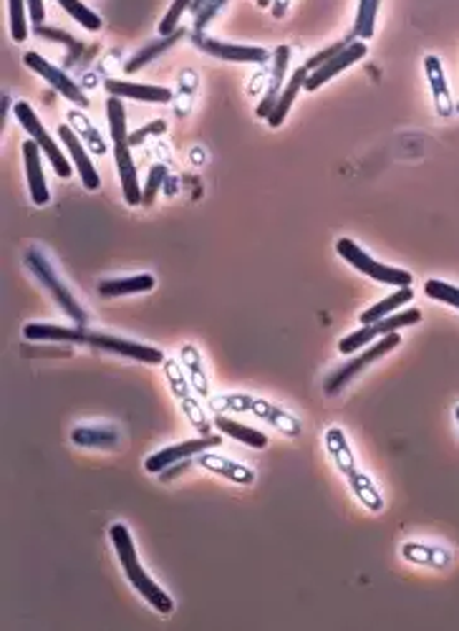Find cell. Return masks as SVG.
I'll list each match as a JSON object with an SVG mask.
<instances>
[{
	"label": "cell",
	"mask_w": 459,
	"mask_h": 631,
	"mask_svg": "<svg viewBox=\"0 0 459 631\" xmlns=\"http://www.w3.org/2000/svg\"><path fill=\"white\" fill-rule=\"evenodd\" d=\"M23 61H26V66L31 68V71H35L41 79H46V82L61 94V97H66L68 101H74L79 109H86L89 106V99H86V94L82 91V86L74 82V79H68L61 68H56L51 61H46L43 56H38L35 51H28L26 56H23Z\"/></svg>",
	"instance_id": "obj_11"
},
{
	"label": "cell",
	"mask_w": 459,
	"mask_h": 631,
	"mask_svg": "<svg viewBox=\"0 0 459 631\" xmlns=\"http://www.w3.org/2000/svg\"><path fill=\"white\" fill-rule=\"evenodd\" d=\"M217 445H222L220 434H202V437H197V440H187V442L169 445V448L154 452L152 457H147L144 467H147V472H152V475H159V472L167 470L169 465L182 463V460H187V457H195L199 452H207V449L217 448Z\"/></svg>",
	"instance_id": "obj_9"
},
{
	"label": "cell",
	"mask_w": 459,
	"mask_h": 631,
	"mask_svg": "<svg viewBox=\"0 0 459 631\" xmlns=\"http://www.w3.org/2000/svg\"><path fill=\"white\" fill-rule=\"evenodd\" d=\"M162 132H167V121H162V119L149 121L147 127H142V129H136V132L129 134V144L131 147H139V144H144L147 136H152V134H162Z\"/></svg>",
	"instance_id": "obj_41"
},
{
	"label": "cell",
	"mask_w": 459,
	"mask_h": 631,
	"mask_svg": "<svg viewBox=\"0 0 459 631\" xmlns=\"http://www.w3.org/2000/svg\"><path fill=\"white\" fill-rule=\"evenodd\" d=\"M195 43L202 51H207L210 56H217L220 61H230V64H265L268 61V51L258 49V46L222 43L214 38H205L202 34H195Z\"/></svg>",
	"instance_id": "obj_13"
},
{
	"label": "cell",
	"mask_w": 459,
	"mask_h": 631,
	"mask_svg": "<svg viewBox=\"0 0 459 631\" xmlns=\"http://www.w3.org/2000/svg\"><path fill=\"white\" fill-rule=\"evenodd\" d=\"M58 136H61V142H64L66 150H68V157H71V162H74V167H76V172H79V177H82L83 187L91 190V192H97L98 187H101V177H98L97 165L91 162V157H89L86 150H83L79 134L64 124V127L58 129Z\"/></svg>",
	"instance_id": "obj_14"
},
{
	"label": "cell",
	"mask_w": 459,
	"mask_h": 631,
	"mask_svg": "<svg viewBox=\"0 0 459 631\" xmlns=\"http://www.w3.org/2000/svg\"><path fill=\"white\" fill-rule=\"evenodd\" d=\"M68 121H74V124H76V127L82 129L83 136H86V139H89V142L94 144V150H97V152L106 150V147H104V142H101V136H98V132L94 129V127H91V121L83 117V114H79L76 109H74V112H68Z\"/></svg>",
	"instance_id": "obj_39"
},
{
	"label": "cell",
	"mask_w": 459,
	"mask_h": 631,
	"mask_svg": "<svg viewBox=\"0 0 459 631\" xmlns=\"http://www.w3.org/2000/svg\"><path fill=\"white\" fill-rule=\"evenodd\" d=\"M109 97H119V99L142 101V104H169L172 101V91L167 86H149V83L136 82H116L109 79L104 82Z\"/></svg>",
	"instance_id": "obj_15"
},
{
	"label": "cell",
	"mask_w": 459,
	"mask_h": 631,
	"mask_svg": "<svg viewBox=\"0 0 459 631\" xmlns=\"http://www.w3.org/2000/svg\"><path fill=\"white\" fill-rule=\"evenodd\" d=\"M213 425L220 430V432L228 434V437H232V440H237V442H243V445H247V448H255V449L268 448V437H265L261 430H255V427H250V425H243V422H237V419H232V417L217 415Z\"/></svg>",
	"instance_id": "obj_25"
},
{
	"label": "cell",
	"mask_w": 459,
	"mask_h": 631,
	"mask_svg": "<svg viewBox=\"0 0 459 631\" xmlns=\"http://www.w3.org/2000/svg\"><path fill=\"white\" fill-rule=\"evenodd\" d=\"M86 344L94 347V349L112 351V354H119V356L142 362V364H164V359H167L162 351L149 347V344H139V341L121 339V336H109V333H89Z\"/></svg>",
	"instance_id": "obj_10"
},
{
	"label": "cell",
	"mask_w": 459,
	"mask_h": 631,
	"mask_svg": "<svg viewBox=\"0 0 459 631\" xmlns=\"http://www.w3.org/2000/svg\"><path fill=\"white\" fill-rule=\"evenodd\" d=\"M182 35H184V31L180 28V31H175L172 35H162L159 41H152L147 49H142L139 53H136V56H134V58H131L129 64L124 66V71H127V74H134V71L144 68L149 64V61H154V58H157L159 53H164V51L169 49V46H175V43L180 41Z\"/></svg>",
	"instance_id": "obj_30"
},
{
	"label": "cell",
	"mask_w": 459,
	"mask_h": 631,
	"mask_svg": "<svg viewBox=\"0 0 459 631\" xmlns=\"http://www.w3.org/2000/svg\"><path fill=\"white\" fill-rule=\"evenodd\" d=\"M378 5H381V0H359L356 23H354V35H359V41H369L377 31Z\"/></svg>",
	"instance_id": "obj_31"
},
{
	"label": "cell",
	"mask_w": 459,
	"mask_h": 631,
	"mask_svg": "<svg viewBox=\"0 0 459 631\" xmlns=\"http://www.w3.org/2000/svg\"><path fill=\"white\" fill-rule=\"evenodd\" d=\"M157 285L154 276L142 273V276H129V278H106L98 283V293L104 299H119V296H131V293H147Z\"/></svg>",
	"instance_id": "obj_21"
},
{
	"label": "cell",
	"mask_w": 459,
	"mask_h": 631,
	"mask_svg": "<svg viewBox=\"0 0 459 631\" xmlns=\"http://www.w3.org/2000/svg\"><path fill=\"white\" fill-rule=\"evenodd\" d=\"M419 321H422V311H419V308H404V311H396V314L381 318V321H377L374 326H377L378 336H386V333L401 331V329L416 326Z\"/></svg>",
	"instance_id": "obj_32"
},
{
	"label": "cell",
	"mask_w": 459,
	"mask_h": 631,
	"mask_svg": "<svg viewBox=\"0 0 459 631\" xmlns=\"http://www.w3.org/2000/svg\"><path fill=\"white\" fill-rule=\"evenodd\" d=\"M424 71L426 79H429V89H432V99H434V109L440 117H452L455 114V101L449 94V86H447V76H444L442 61L437 56H426L424 58Z\"/></svg>",
	"instance_id": "obj_16"
},
{
	"label": "cell",
	"mask_w": 459,
	"mask_h": 631,
	"mask_svg": "<svg viewBox=\"0 0 459 631\" xmlns=\"http://www.w3.org/2000/svg\"><path fill=\"white\" fill-rule=\"evenodd\" d=\"M26 266H28V270L35 276V281L43 283V288L56 299V303L61 306V311H64L76 326H83V329H86V323H89L86 311L82 308V303L74 299V293L61 283V278L56 276V270H53L49 261H46L38 250L31 248L26 253Z\"/></svg>",
	"instance_id": "obj_4"
},
{
	"label": "cell",
	"mask_w": 459,
	"mask_h": 631,
	"mask_svg": "<svg viewBox=\"0 0 459 631\" xmlns=\"http://www.w3.org/2000/svg\"><path fill=\"white\" fill-rule=\"evenodd\" d=\"M167 183V167L164 165H154L149 169L147 184L142 190V205H152L157 199V192L162 190V184Z\"/></svg>",
	"instance_id": "obj_37"
},
{
	"label": "cell",
	"mask_w": 459,
	"mask_h": 631,
	"mask_svg": "<svg viewBox=\"0 0 459 631\" xmlns=\"http://www.w3.org/2000/svg\"><path fill=\"white\" fill-rule=\"evenodd\" d=\"M197 465L210 470V472L220 475V478H228L230 482H237V485H253L255 482V472L250 467L240 465V463H235L230 457H222L217 452H210V449L197 455Z\"/></svg>",
	"instance_id": "obj_18"
},
{
	"label": "cell",
	"mask_w": 459,
	"mask_h": 631,
	"mask_svg": "<svg viewBox=\"0 0 459 631\" xmlns=\"http://www.w3.org/2000/svg\"><path fill=\"white\" fill-rule=\"evenodd\" d=\"M13 112H16V119L20 121V127L31 134V139H35V144H38L41 150L46 152V157H49V162L53 165V169H56V175L64 177V180H68V177L74 175V167H71L74 162L66 160V154L58 150V144L53 142V136L46 132L43 121H41L38 114L33 112L31 104H28V101H16Z\"/></svg>",
	"instance_id": "obj_7"
},
{
	"label": "cell",
	"mask_w": 459,
	"mask_h": 631,
	"mask_svg": "<svg viewBox=\"0 0 459 631\" xmlns=\"http://www.w3.org/2000/svg\"><path fill=\"white\" fill-rule=\"evenodd\" d=\"M326 448L328 452H331V457H333V465H336V470H338L341 475L348 478V475H354V472L359 470V465H356V455H354V449L348 448L344 430H338V427H328Z\"/></svg>",
	"instance_id": "obj_22"
},
{
	"label": "cell",
	"mask_w": 459,
	"mask_h": 631,
	"mask_svg": "<svg viewBox=\"0 0 459 631\" xmlns=\"http://www.w3.org/2000/svg\"><path fill=\"white\" fill-rule=\"evenodd\" d=\"M41 147L35 144V139L23 142V162H26V177H28V190L31 199L35 205H46L49 202V187L43 177V162H41Z\"/></svg>",
	"instance_id": "obj_17"
},
{
	"label": "cell",
	"mask_w": 459,
	"mask_h": 631,
	"mask_svg": "<svg viewBox=\"0 0 459 631\" xmlns=\"http://www.w3.org/2000/svg\"><path fill=\"white\" fill-rule=\"evenodd\" d=\"M28 11H31L33 23H43L46 20V8H43V0H28Z\"/></svg>",
	"instance_id": "obj_44"
},
{
	"label": "cell",
	"mask_w": 459,
	"mask_h": 631,
	"mask_svg": "<svg viewBox=\"0 0 459 631\" xmlns=\"http://www.w3.org/2000/svg\"><path fill=\"white\" fill-rule=\"evenodd\" d=\"M164 377H167V382H169V389H172V394L177 397V401L182 404V412H184V417L192 422V427H197L202 434H210V419L205 417V412H202V407L197 404V392L192 389V384H190V379L184 377V369H182V364H177L175 359H164Z\"/></svg>",
	"instance_id": "obj_8"
},
{
	"label": "cell",
	"mask_w": 459,
	"mask_h": 631,
	"mask_svg": "<svg viewBox=\"0 0 459 631\" xmlns=\"http://www.w3.org/2000/svg\"><path fill=\"white\" fill-rule=\"evenodd\" d=\"M190 467H192V463H190V457H187V460H182V463H175V465H169L167 470H162L159 475H162L164 482H169L172 478H177V475H182L184 470H190Z\"/></svg>",
	"instance_id": "obj_43"
},
{
	"label": "cell",
	"mask_w": 459,
	"mask_h": 631,
	"mask_svg": "<svg viewBox=\"0 0 459 631\" xmlns=\"http://www.w3.org/2000/svg\"><path fill=\"white\" fill-rule=\"evenodd\" d=\"M288 61H291V49H288V46H278V51H276V66H273V79H270V89H268L265 99H262V104L258 106V117L268 119V117H270V112L276 109L280 91H283V82H285Z\"/></svg>",
	"instance_id": "obj_23"
},
{
	"label": "cell",
	"mask_w": 459,
	"mask_h": 631,
	"mask_svg": "<svg viewBox=\"0 0 459 631\" xmlns=\"http://www.w3.org/2000/svg\"><path fill=\"white\" fill-rule=\"evenodd\" d=\"M26 5H28V0H8V8H11V34H13L16 43H23L28 38Z\"/></svg>",
	"instance_id": "obj_36"
},
{
	"label": "cell",
	"mask_w": 459,
	"mask_h": 631,
	"mask_svg": "<svg viewBox=\"0 0 459 631\" xmlns=\"http://www.w3.org/2000/svg\"><path fill=\"white\" fill-rule=\"evenodd\" d=\"M306 79H308V68L300 66L298 71H293V76H291L288 86H283V91H280L278 97V104H276V109H273L270 117H268V124H270L273 129H278L280 124L285 121L288 112H291V106H293L295 97H298V91L306 89Z\"/></svg>",
	"instance_id": "obj_24"
},
{
	"label": "cell",
	"mask_w": 459,
	"mask_h": 631,
	"mask_svg": "<svg viewBox=\"0 0 459 631\" xmlns=\"http://www.w3.org/2000/svg\"><path fill=\"white\" fill-rule=\"evenodd\" d=\"M106 117H109V129H112V142H114L116 172L121 180V192L129 205H142V187L136 177V165L131 160L129 152V134H127V114H124V104L119 97H109L106 101Z\"/></svg>",
	"instance_id": "obj_2"
},
{
	"label": "cell",
	"mask_w": 459,
	"mask_h": 631,
	"mask_svg": "<svg viewBox=\"0 0 459 631\" xmlns=\"http://www.w3.org/2000/svg\"><path fill=\"white\" fill-rule=\"evenodd\" d=\"M455 417H457V425H459V404H457V409H455Z\"/></svg>",
	"instance_id": "obj_45"
},
{
	"label": "cell",
	"mask_w": 459,
	"mask_h": 631,
	"mask_svg": "<svg viewBox=\"0 0 459 631\" xmlns=\"http://www.w3.org/2000/svg\"><path fill=\"white\" fill-rule=\"evenodd\" d=\"M222 5H225V0H207V3H205V5L199 8V13H197V20H195V31H197V34H199V31H202V28L207 26V23H210V18H213L214 13H217V11L222 8Z\"/></svg>",
	"instance_id": "obj_42"
},
{
	"label": "cell",
	"mask_w": 459,
	"mask_h": 631,
	"mask_svg": "<svg viewBox=\"0 0 459 631\" xmlns=\"http://www.w3.org/2000/svg\"><path fill=\"white\" fill-rule=\"evenodd\" d=\"M190 5H192V0H175V3H172V8L167 11V16H164V20L159 23V34L172 35L175 31H180V28H177V23H180L182 13H184V11H187Z\"/></svg>",
	"instance_id": "obj_38"
},
{
	"label": "cell",
	"mask_w": 459,
	"mask_h": 631,
	"mask_svg": "<svg viewBox=\"0 0 459 631\" xmlns=\"http://www.w3.org/2000/svg\"><path fill=\"white\" fill-rule=\"evenodd\" d=\"M399 344H401V336H399V331L386 333V336H378V344H371V347H366L361 356H356V359H351L348 364H344L341 369H336V371H333V374L328 377L326 384H323L326 394H331V397H333V394L344 392L346 386L354 382V379L359 377L361 371L366 369V366H371L374 362H378L381 356H386V354L396 349Z\"/></svg>",
	"instance_id": "obj_6"
},
{
	"label": "cell",
	"mask_w": 459,
	"mask_h": 631,
	"mask_svg": "<svg viewBox=\"0 0 459 631\" xmlns=\"http://www.w3.org/2000/svg\"><path fill=\"white\" fill-rule=\"evenodd\" d=\"M180 362L182 369L187 371V379H190V384H192V389H195L197 394H199V397H210V379H207V371H205V366H202V356H199L197 347L184 344L180 351Z\"/></svg>",
	"instance_id": "obj_26"
},
{
	"label": "cell",
	"mask_w": 459,
	"mask_h": 631,
	"mask_svg": "<svg viewBox=\"0 0 459 631\" xmlns=\"http://www.w3.org/2000/svg\"><path fill=\"white\" fill-rule=\"evenodd\" d=\"M366 56V43L363 41H351L348 46H346L338 56H333L331 61H326L323 66H318L315 71H311L308 74V79H306V89L308 91H315L318 86H323L326 82H331L333 76H338L341 71H346V68H351L354 64H359L361 58Z\"/></svg>",
	"instance_id": "obj_12"
},
{
	"label": "cell",
	"mask_w": 459,
	"mask_h": 631,
	"mask_svg": "<svg viewBox=\"0 0 459 631\" xmlns=\"http://www.w3.org/2000/svg\"><path fill=\"white\" fill-rule=\"evenodd\" d=\"M348 485H351V490L359 498L361 505H366L371 513H381L384 510V498L378 493V485L366 472L356 470L354 475H348Z\"/></svg>",
	"instance_id": "obj_29"
},
{
	"label": "cell",
	"mask_w": 459,
	"mask_h": 631,
	"mask_svg": "<svg viewBox=\"0 0 459 631\" xmlns=\"http://www.w3.org/2000/svg\"><path fill=\"white\" fill-rule=\"evenodd\" d=\"M377 339H378L377 326H374V323H363L359 331L348 333V336H344V339L338 341V351H341V354H356L359 349L371 347Z\"/></svg>",
	"instance_id": "obj_34"
},
{
	"label": "cell",
	"mask_w": 459,
	"mask_h": 631,
	"mask_svg": "<svg viewBox=\"0 0 459 631\" xmlns=\"http://www.w3.org/2000/svg\"><path fill=\"white\" fill-rule=\"evenodd\" d=\"M424 293L432 300L447 303V306H452V308H457V311H459V288H457V285H452V283H447V281H437V278H432V281L424 283Z\"/></svg>",
	"instance_id": "obj_35"
},
{
	"label": "cell",
	"mask_w": 459,
	"mask_h": 631,
	"mask_svg": "<svg viewBox=\"0 0 459 631\" xmlns=\"http://www.w3.org/2000/svg\"><path fill=\"white\" fill-rule=\"evenodd\" d=\"M56 3H58V5H61L66 13L74 18L76 23H82L86 31H101L104 20H101L91 8H86L82 0H56Z\"/></svg>",
	"instance_id": "obj_33"
},
{
	"label": "cell",
	"mask_w": 459,
	"mask_h": 631,
	"mask_svg": "<svg viewBox=\"0 0 459 631\" xmlns=\"http://www.w3.org/2000/svg\"><path fill=\"white\" fill-rule=\"evenodd\" d=\"M336 250H338V255L344 258L346 263H351V268H356L359 273L369 276L371 281L384 283V285H396V288H407V285L414 283L409 270L378 263L366 250L359 248V243H354V240H348V238H338Z\"/></svg>",
	"instance_id": "obj_5"
},
{
	"label": "cell",
	"mask_w": 459,
	"mask_h": 631,
	"mask_svg": "<svg viewBox=\"0 0 459 631\" xmlns=\"http://www.w3.org/2000/svg\"><path fill=\"white\" fill-rule=\"evenodd\" d=\"M411 300H414V291H411V285H407V288H399L396 293L386 296V299L378 300V303H374L371 308H366V311L361 314V323H377V321H381V318L396 314L401 306H407V303H411Z\"/></svg>",
	"instance_id": "obj_28"
},
{
	"label": "cell",
	"mask_w": 459,
	"mask_h": 631,
	"mask_svg": "<svg viewBox=\"0 0 459 631\" xmlns=\"http://www.w3.org/2000/svg\"><path fill=\"white\" fill-rule=\"evenodd\" d=\"M401 556L416 565H429V568H447L452 561V553L442 546H426V543H404Z\"/></svg>",
	"instance_id": "obj_27"
},
{
	"label": "cell",
	"mask_w": 459,
	"mask_h": 631,
	"mask_svg": "<svg viewBox=\"0 0 459 631\" xmlns=\"http://www.w3.org/2000/svg\"><path fill=\"white\" fill-rule=\"evenodd\" d=\"M213 409L217 415H225V412L243 415L245 412V415L258 417V419H265L268 425H273L276 430L288 434V437H298V434L303 432L300 419H295L291 412H285L283 407L270 404L265 399L250 397V394H220V397H213Z\"/></svg>",
	"instance_id": "obj_3"
},
{
	"label": "cell",
	"mask_w": 459,
	"mask_h": 631,
	"mask_svg": "<svg viewBox=\"0 0 459 631\" xmlns=\"http://www.w3.org/2000/svg\"><path fill=\"white\" fill-rule=\"evenodd\" d=\"M348 43H351V41H338V43H333V46H328V49L318 51V53H313L311 58L306 61V68H308V74H311V71H315L318 66H323V64H326V61H331L333 56H338V53H341V51H344L346 46H348Z\"/></svg>",
	"instance_id": "obj_40"
},
{
	"label": "cell",
	"mask_w": 459,
	"mask_h": 631,
	"mask_svg": "<svg viewBox=\"0 0 459 631\" xmlns=\"http://www.w3.org/2000/svg\"><path fill=\"white\" fill-rule=\"evenodd\" d=\"M23 336L28 341H53V344H86L89 331L83 326H56V323H26Z\"/></svg>",
	"instance_id": "obj_19"
},
{
	"label": "cell",
	"mask_w": 459,
	"mask_h": 631,
	"mask_svg": "<svg viewBox=\"0 0 459 631\" xmlns=\"http://www.w3.org/2000/svg\"><path fill=\"white\" fill-rule=\"evenodd\" d=\"M109 538H112V546H114L116 556H119V564L124 568V573H127L131 586H134L142 596L147 598L149 606H154L159 614H172L175 601L167 596L162 588L157 586V581H152V576L144 571V565H142L139 556H136V546H134V538H131L129 528L121 526V523H114V526L109 528Z\"/></svg>",
	"instance_id": "obj_1"
},
{
	"label": "cell",
	"mask_w": 459,
	"mask_h": 631,
	"mask_svg": "<svg viewBox=\"0 0 459 631\" xmlns=\"http://www.w3.org/2000/svg\"><path fill=\"white\" fill-rule=\"evenodd\" d=\"M71 442L86 449H114L119 445V432L109 425H83L71 432Z\"/></svg>",
	"instance_id": "obj_20"
}]
</instances>
